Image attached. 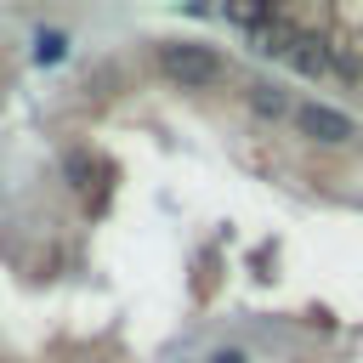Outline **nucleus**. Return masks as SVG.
I'll list each match as a JSON object with an SVG mask.
<instances>
[{
  "mask_svg": "<svg viewBox=\"0 0 363 363\" xmlns=\"http://www.w3.org/2000/svg\"><path fill=\"white\" fill-rule=\"evenodd\" d=\"M159 74L187 85V91H204L221 74V51L216 45H193V40H164L159 45Z\"/></svg>",
  "mask_w": 363,
  "mask_h": 363,
  "instance_id": "nucleus-1",
  "label": "nucleus"
},
{
  "mask_svg": "<svg viewBox=\"0 0 363 363\" xmlns=\"http://www.w3.org/2000/svg\"><path fill=\"white\" fill-rule=\"evenodd\" d=\"M295 130L301 136H312V142H352L357 136V125L340 113V108H323V102H295Z\"/></svg>",
  "mask_w": 363,
  "mask_h": 363,
  "instance_id": "nucleus-2",
  "label": "nucleus"
},
{
  "mask_svg": "<svg viewBox=\"0 0 363 363\" xmlns=\"http://www.w3.org/2000/svg\"><path fill=\"white\" fill-rule=\"evenodd\" d=\"M289 62H295L301 74H329V68H335V45H329L323 34H295Z\"/></svg>",
  "mask_w": 363,
  "mask_h": 363,
  "instance_id": "nucleus-3",
  "label": "nucleus"
},
{
  "mask_svg": "<svg viewBox=\"0 0 363 363\" xmlns=\"http://www.w3.org/2000/svg\"><path fill=\"white\" fill-rule=\"evenodd\" d=\"M289 45H295V28H284V23H261V28H250V51H261V57H289Z\"/></svg>",
  "mask_w": 363,
  "mask_h": 363,
  "instance_id": "nucleus-4",
  "label": "nucleus"
},
{
  "mask_svg": "<svg viewBox=\"0 0 363 363\" xmlns=\"http://www.w3.org/2000/svg\"><path fill=\"white\" fill-rule=\"evenodd\" d=\"M250 102H255L261 113H295V108L278 96V85H267V79H255V85H250Z\"/></svg>",
  "mask_w": 363,
  "mask_h": 363,
  "instance_id": "nucleus-5",
  "label": "nucleus"
},
{
  "mask_svg": "<svg viewBox=\"0 0 363 363\" xmlns=\"http://www.w3.org/2000/svg\"><path fill=\"white\" fill-rule=\"evenodd\" d=\"M62 57V34H40V62H57Z\"/></svg>",
  "mask_w": 363,
  "mask_h": 363,
  "instance_id": "nucleus-6",
  "label": "nucleus"
},
{
  "mask_svg": "<svg viewBox=\"0 0 363 363\" xmlns=\"http://www.w3.org/2000/svg\"><path fill=\"white\" fill-rule=\"evenodd\" d=\"M210 363H244V352H216Z\"/></svg>",
  "mask_w": 363,
  "mask_h": 363,
  "instance_id": "nucleus-7",
  "label": "nucleus"
}]
</instances>
